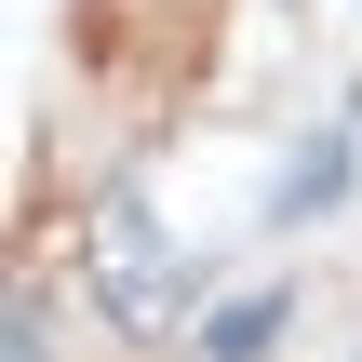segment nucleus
I'll use <instances>...</instances> for the list:
<instances>
[{"instance_id":"obj_1","label":"nucleus","mask_w":362,"mask_h":362,"mask_svg":"<svg viewBox=\"0 0 362 362\" xmlns=\"http://www.w3.org/2000/svg\"><path fill=\"white\" fill-rule=\"evenodd\" d=\"M81 255H94V296H107L134 336H175V309H188V255H175V228L148 215V188H107Z\"/></svg>"},{"instance_id":"obj_2","label":"nucleus","mask_w":362,"mask_h":362,"mask_svg":"<svg viewBox=\"0 0 362 362\" xmlns=\"http://www.w3.org/2000/svg\"><path fill=\"white\" fill-rule=\"evenodd\" d=\"M269 336H282V296H242V309H215V322H202V362H255Z\"/></svg>"},{"instance_id":"obj_3","label":"nucleus","mask_w":362,"mask_h":362,"mask_svg":"<svg viewBox=\"0 0 362 362\" xmlns=\"http://www.w3.org/2000/svg\"><path fill=\"white\" fill-rule=\"evenodd\" d=\"M0 362H54V336H40V309H13V336H0Z\"/></svg>"}]
</instances>
